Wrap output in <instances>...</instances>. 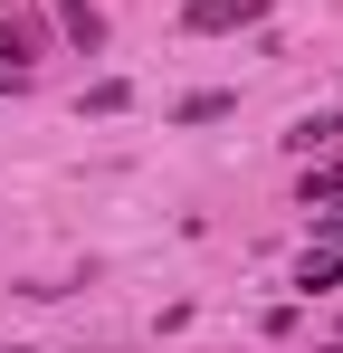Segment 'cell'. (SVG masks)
<instances>
[{
  "instance_id": "1",
  "label": "cell",
  "mask_w": 343,
  "mask_h": 353,
  "mask_svg": "<svg viewBox=\"0 0 343 353\" xmlns=\"http://www.w3.org/2000/svg\"><path fill=\"white\" fill-rule=\"evenodd\" d=\"M248 19H258V0H191L181 10V29H200V39L210 29H248Z\"/></svg>"
},
{
  "instance_id": "2",
  "label": "cell",
  "mask_w": 343,
  "mask_h": 353,
  "mask_svg": "<svg viewBox=\"0 0 343 353\" xmlns=\"http://www.w3.org/2000/svg\"><path fill=\"white\" fill-rule=\"evenodd\" d=\"M39 58V19L29 10H0V67H29Z\"/></svg>"
},
{
  "instance_id": "3",
  "label": "cell",
  "mask_w": 343,
  "mask_h": 353,
  "mask_svg": "<svg viewBox=\"0 0 343 353\" xmlns=\"http://www.w3.org/2000/svg\"><path fill=\"white\" fill-rule=\"evenodd\" d=\"M57 29H67L76 48H105V10H96V0H57Z\"/></svg>"
},
{
  "instance_id": "4",
  "label": "cell",
  "mask_w": 343,
  "mask_h": 353,
  "mask_svg": "<svg viewBox=\"0 0 343 353\" xmlns=\"http://www.w3.org/2000/svg\"><path fill=\"white\" fill-rule=\"evenodd\" d=\"M295 287H305V296H334V287H343V258H334V248H324V258H305V268H295Z\"/></svg>"
},
{
  "instance_id": "5",
  "label": "cell",
  "mask_w": 343,
  "mask_h": 353,
  "mask_svg": "<svg viewBox=\"0 0 343 353\" xmlns=\"http://www.w3.org/2000/svg\"><path fill=\"white\" fill-rule=\"evenodd\" d=\"M286 143H295V153H324V143H343V115H305Z\"/></svg>"
},
{
  "instance_id": "6",
  "label": "cell",
  "mask_w": 343,
  "mask_h": 353,
  "mask_svg": "<svg viewBox=\"0 0 343 353\" xmlns=\"http://www.w3.org/2000/svg\"><path fill=\"white\" fill-rule=\"evenodd\" d=\"M324 201H343V163H324V172H305V210H324Z\"/></svg>"
},
{
  "instance_id": "7",
  "label": "cell",
  "mask_w": 343,
  "mask_h": 353,
  "mask_svg": "<svg viewBox=\"0 0 343 353\" xmlns=\"http://www.w3.org/2000/svg\"><path fill=\"white\" fill-rule=\"evenodd\" d=\"M324 239H343V220H324Z\"/></svg>"
},
{
  "instance_id": "8",
  "label": "cell",
  "mask_w": 343,
  "mask_h": 353,
  "mask_svg": "<svg viewBox=\"0 0 343 353\" xmlns=\"http://www.w3.org/2000/svg\"><path fill=\"white\" fill-rule=\"evenodd\" d=\"M0 353H29V344H0Z\"/></svg>"
}]
</instances>
